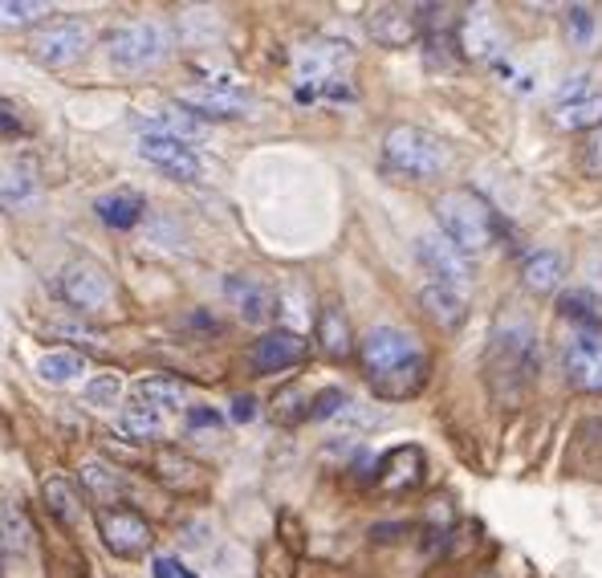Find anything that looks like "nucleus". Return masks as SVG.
I'll use <instances>...</instances> for the list:
<instances>
[{"label": "nucleus", "mask_w": 602, "mask_h": 578, "mask_svg": "<svg viewBox=\"0 0 602 578\" xmlns=\"http://www.w3.org/2000/svg\"><path fill=\"white\" fill-rule=\"evenodd\" d=\"M359 363L366 371V383L379 400L387 404H403V400H415L419 391L428 388V371L431 359L428 350L419 347V338L412 330H399V326H375L362 335L359 347Z\"/></svg>", "instance_id": "nucleus-1"}, {"label": "nucleus", "mask_w": 602, "mask_h": 578, "mask_svg": "<svg viewBox=\"0 0 602 578\" xmlns=\"http://www.w3.org/2000/svg\"><path fill=\"white\" fill-rule=\"evenodd\" d=\"M350 69H354V54L347 41L335 37H314L294 54V78L297 98L302 102H350L354 86H350Z\"/></svg>", "instance_id": "nucleus-2"}, {"label": "nucleus", "mask_w": 602, "mask_h": 578, "mask_svg": "<svg viewBox=\"0 0 602 578\" xmlns=\"http://www.w3.org/2000/svg\"><path fill=\"white\" fill-rule=\"evenodd\" d=\"M537 367H541V359H537L534 330L525 323L496 326L493 342H489V363H484V371H489V388H493V395L501 404H517L525 391L534 388Z\"/></svg>", "instance_id": "nucleus-3"}, {"label": "nucleus", "mask_w": 602, "mask_h": 578, "mask_svg": "<svg viewBox=\"0 0 602 578\" xmlns=\"http://www.w3.org/2000/svg\"><path fill=\"white\" fill-rule=\"evenodd\" d=\"M436 220L440 232L460 249L464 257L489 253L501 241V220H496L493 204L472 188H448L436 200Z\"/></svg>", "instance_id": "nucleus-4"}, {"label": "nucleus", "mask_w": 602, "mask_h": 578, "mask_svg": "<svg viewBox=\"0 0 602 578\" xmlns=\"http://www.w3.org/2000/svg\"><path fill=\"white\" fill-rule=\"evenodd\" d=\"M383 163L403 179H440L452 167V151L440 135L412 127V122H399L383 139Z\"/></svg>", "instance_id": "nucleus-5"}, {"label": "nucleus", "mask_w": 602, "mask_h": 578, "mask_svg": "<svg viewBox=\"0 0 602 578\" xmlns=\"http://www.w3.org/2000/svg\"><path fill=\"white\" fill-rule=\"evenodd\" d=\"M172 54V33L160 21H127L107 37V57L114 74L122 78H139L160 69Z\"/></svg>", "instance_id": "nucleus-6"}, {"label": "nucleus", "mask_w": 602, "mask_h": 578, "mask_svg": "<svg viewBox=\"0 0 602 578\" xmlns=\"http://www.w3.org/2000/svg\"><path fill=\"white\" fill-rule=\"evenodd\" d=\"M90 45H95V33H90L86 21H78V17H57V21H45V25L33 29L29 57L45 69H69L90 54Z\"/></svg>", "instance_id": "nucleus-7"}, {"label": "nucleus", "mask_w": 602, "mask_h": 578, "mask_svg": "<svg viewBox=\"0 0 602 578\" xmlns=\"http://www.w3.org/2000/svg\"><path fill=\"white\" fill-rule=\"evenodd\" d=\"M57 294H62L66 306L81 309V314H98V309H107L114 302V282L98 261L78 257L57 273Z\"/></svg>", "instance_id": "nucleus-8"}, {"label": "nucleus", "mask_w": 602, "mask_h": 578, "mask_svg": "<svg viewBox=\"0 0 602 578\" xmlns=\"http://www.w3.org/2000/svg\"><path fill=\"white\" fill-rule=\"evenodd\" d=\"M415 261L424 265V273L431 277V285H448V290H469L472 285V257H464L440 229L424 232L415 241Z\"/></svg>", "instance_id": "nucleus-9"}, {"label": "nucleus", "mask_w": 602, "mask_h": 578, "mask_svg": "<svg viewBox=\"0 0 602 578\" xmlns=\"http://www.w3.org/2000/svg\"><path fill=\"white\" fill-rule=\"evenodd\" d=\"M98 534H102V546H107L114 558H143L151 550V534L147 517L131 505H107V510H98Z\"/></svg>", "instance_id": "nucleus-10"}, {"label": "nucleus", "mask_w": 602, "mask_h": 578, "mask_svg": "<svg viewBox=\"0 0 602 578\" xmlns=\"http://www.w3.org/2000/svg\"><path fill=\"white\" fill-rule=\"evenodd\" d=\"M139 160H147L155 172H163L167 179H175V184H196L204 175L200 151L172 135H151V131H143V135H139Z\"/></svg>", "instance_id": "nucleus-11"}, {"label": "nucleus", "mask_w": 602, "mask_h": 578, "mask_svg": "<svg viewBox=\"0 0 602 578\" xmlns=\"http://www.w3.org/2000/svg\"><path fill=\"white\" fill-rule=\"evenodd\" d=\"M179 107L191 110L200 122L208 119H249V110H253V98L237 90L232 81H204L196 90H184L179 95Z\"/></svg>", "instance_id": "nucleus-12"}, {"label": "nucleus", "mask_w": 602, "mask_h": 578, "mask_svg": "<svg viewBox=\"0 0 602 578\" xmlns=\"http://www.w3.org/2000/svg\"><path fill=\"white\" fill-rule=\"evenodd\" d=\"M566 383L582 395H602V330H578L562 355Z\"/></svg>", "instance_id": "nucleus-13"}, {"label": "nucleus", "mask_w": 602, "mask_h": 578, "mask_svg": "<svg viewBox=\"0 0 602 578\" xmlns=\"http://www.w3.org/2000/svg\"><path fill=\"white\" fill-rule=\"evenodd\" d=\"M309 342L297 330H269L253 342L249 350V363H253L256 375H282V371H294V367L306 363Z\"/></svg>", "instance_id": "nucleus-14"}, {"label": "nucleus", "mask_w": 602, "mask_h": 578, "mask_svg": "<svg viewBox=\"0 0 602 578\" xmlns=\"http://www.w3.org/2000/svg\"><path fill=\"white\" fill-rule=\"evenodd\" d=\"M456 50L469 57V62H493V57H501V50H505V37H501V25H496V17L484 9V4H477V9H469V13L456 21Z\"/></svg>", "instance_id": "nucleus-15"}, {"label": "nucleus", "mask_w": 602, "mask_h": 578, "mask_svg": "<svg viewBox=\"0 0 602 578\" xmlns=\"http://www.w3.org/2000/svg\"><path fill=\"white\" fill-rule=\"evenodd\" d=\"M366 33L383 45V50H407L424 37L419 29V4H379L366 13Z\"/></svg>", "instance_id": "nucleus-16"}, {"label": "nucleus", "mask_w": 602, "mask_h": 578, "mask_svg": "<svg viewBox=\"0 0 602 578\" xmlns=\"http://www.w3.org/2000/svg\"><path fill=\"white\" fill-rule=\"evenodd\" d=\"M424 472H428L424 448L419 444H399L375 465V484L383 493H412V489L424 484Z\"/></svg>", "instance_id": "nucleus-17"}, {"label": "nucleus", "mask_w": 602, "mask_h": 578, "mask_svg": "<svg viewBox=\"0 0 602 578\" xmlns=\"http://www.w3.org/2000/svg\"><path fill=\"white\" fill-rule=\"evenodd\" d=\"M225 297L232 302V309L241 314V323L265 326L277 314V297L265 282L256 277H225Z\"/></svg>", "instance_id": "nucleus-18"}, {"label": "nucleus", "mask_w": 602, "mask_h": 578, "mask_svg": "<svg viewBox=\"0 0 602 578\" xmlns=\"http://www.w3.org/2000/svg\"><path fill=\"white\" fill-rule=\"evenodd\" d=\"M41 192V179H37V167L25 160L9 163L0 167V208L4 212H25L29 204L37 200Z\"/></svg>", "instance_id": "nucleus-19"}, {"label": "nucleus", "mask_w": 602, "mask_h": 578, "mask_svg": "<svg viewBox=\"0 0 602 578\" xmlns=\"http://www.w3.org/2000/svg\"><path fill=\"white\" fill-rule=\"evenodd\" d=\"M95 212H98V220H102L107 229L131 232V229H139V220H143V212H147V200H143L139 192H131V188H119V192L98 196Z\"/></svg>", "instance_id": "nucleus-20"}, {"label": "nucleus", "mask_w": 602, "mask_h": 578, "mask_svg": "<svg viewBox=\"0 0 602 578\" xmlns=\"http://www.w3.org/2000/svg\"><path fill=\"white\" fill-rule=\"evenodd\" d=\"M419 306H424V314L440 330H456V326H464V318H469V297L460 294V290H448V285H424L419 290Z\"/></svg>", "instance_id": "nucleus-21"}, {"label": "nucleus", "mask_w": 602, "mask_h": 578, "mask_svg": "<svg viewBox=\"0 0 602 578\" xmlns=\"http://www.w3.org/2000/svg\"><path fill=\"white\" fill-rule=\"evenodd\" d=\"M78 484H81V493L90 501H98L102 510H107V505H119L122 493H127V477H122L119 469H110L107 460H86L78 469Z\"/></svg>", "instance_id": "nucleus-22"}, {"label": "nucleus", "mask_w": 602, "mask_h": 578, "mask_svg": "<svg viewBox=\"0 0 602 578\" xmlns=\"http://www.w3.org/2000/svg\"><path fill=\"white\" fill-rule=\"evenodd\" d=\"M522 282L529 294H554L566 282V257L554 249H534L522 261Z\"/></svg>", "instance_id": "nucleus-23"}, {"label": "nucleus", "mask_w": 602, "mask_h": 578, "mask_svg": "<svg viewBox=\"0 0 602 578\" xmlns=\"http://www.w3.org/2000/svg\"><path fill=\"white\" fill-rule=\"evenodd\" d=\"M143 131H151V135H172V139H184V143H191V139L204 135V122L191 114V110H184L179 102H167V107H160L155 114H143Z\"/></svg>", "instance_id": "nucleus-24"}, {"label": "nucleus", "mask_w": 602, "mask_h": 578, "mask_svg": "<svg viewBox=\"0 0 602 578\" xmlns=\"http://www.w3.org/2000/svg\"><path fill=\"white\" fill-rule=\"evenodd\" d=\"M318 347H321V355L335 359V363H342V359L354 355V335H350L347 314L338 306H326L318 314Z\"/></svg>", "instance_id": "nucleus-25"}, {"label": "nucleus", "mask_w": 602, "mask_h": 578, "mask_svg": "<svg viewBox=\"0 0 602 578\" xmlns=\"http://www.w3.org/2000/svg\"><path fill=\"white\" fill-rule=\"evenodd\" d=\"M131 400L151 407V412H160V416H167V412H179V407H184V383H175V379L167 375H147L131 388Z\"/></svg>", "instance_id": "nucleus-26"}, {"label": "nucleus", "mask_w": 602, "mask_h": 578, "mask_svg": "<svg viewBox=\"0 0 602 578\" xmlns=\"http://www.w3.org/2000/svg\"><path fill=\"white\" fill-rule=\"evenodd\" d=\"M81 375H86V359H81L78 350L62 347L37 359V379L50 383V388H69V383H78Z\"/></svg>", "instance_id": "nucleus-27"}, {"label": "nucleus", "mask_w": 602, "mask_h": 578, "mask_svg": "<svg viewBox=\"0 0 602 578\" xmlns=\"http://www.w3.org/2000/svg\"><path fill=\"white\" fill-rule=\"evenodd\" d=\"M155 469H160V481L167 489H175V493H191L204 481L200 465L191 457H184V452H175V448H163L160 457H155Z\"/></svg>", "instance_id": "nucleus-28"}, {"label": "nucleus", "mask_w": 602, "mask_h": 578, "mask_svg": "<svg viewBox=\"0 0 602 578\" xmlns=\"http://www.w3.org/2000/svg\"><path fill=\"white\" fill-rule=\"evenodd\" d=\"M0 546L13 554L33 550V522H29V513L13 498L0 501Z\"/></svg>", "instance_id": "nucleus-29"}, {"label": "nucleus", "mask_w": 602, "mask_h": 578, "mask_svg": "<svg viewBox=\"0 0 602 578\" xmlns=\"http://www.w3.org/2000/svg\"><path fill=\"white\" fill-rule=\"evenodd\" d=\"M45 505H50V513H54L57 522L74 525L81 517V498L78 489H74V481H66V477H45Z\"/></svg>", "instance_id": "nucleus-30"}, {"label": "nucleus", "mask_w": 602, "mask_h": 578, "mask_svg": "<svg viewBox=\"0 0 602 578\" xmlns=\"http://www.w3.org/2000/svg\"><path fill=\"white\" fill-rule=\"evenodd\" d=\"M160 428H163V416H160V412H151V407H143V404H131L119 416V432L127 436V440L147 444V440H155V436H160Z\"/></svg>", "instance_id": "nucleus-31"}, {"label": "nucleus", "mask_w": 602, "mask_h": 578, "mask_svg": "<svg viewBox=\"0 0 602 578\" xmlns=\"http://www.w3.org/2000/svg\"><path fill=\"white\" fill-rule=\"evenodd\" d=\"M269 416L285 424V428H294L302 419H309V395L302 388H285L273 395V404H269Z\"/></svg>", "instance_id": "nucleus-32"}, {"label": "nucleus", "mask_w": 602, "mask_h": 578, "mask_svg": "<svg viewBox=\"0 0 602 578\" xmlns=\"http://www.w3.org/2000/svg\"><path fill=\"white\" fill-rule=\"evenodd\" d=\"M554 122L562 127V131H582L590 122H602V98L590 95L582 102H566V107L554 110Z\"/></svg>", "instance_id": "nucleus-33"}, {"label": "nucleus", "mask_w": 602, "mask_h": 578, "mask_svg": "<svg viewBox=\"0 0 602 578\" xmlns=\"http://www.w3.org/2000/svg\"><path fill=\"white\" fill-rule=\"evenodd\" d=\"M558 314H562L566 323H574L578 330H599L602 326L599 309H594L590 294H578V290H570V294L558 297Z\"/></svg>", "instance_id": "nucleus-34"}, {"label": "nucleus", "mask_w": 602, "mask_h": 578, "mask_svg": "<svg viewBox=\"0 0 602 578\" xmlns=\"http://www.w3.org/2000/svg\"><path fill=\"white\" fill-rule=\"evenodd\" d=\"M45 4L37 0H0V29H21V25H37Z\"/></svg>", "instance_id": "nucleus-35"}, {"label": "nucleus", "mask_w": 602, "mask_h": 578, "mask_svg": "<svg viewBox=\"0 0 602 578\" xmlns=\"http://www.w3.org/2000/svg\"><path fill=\"white\" fill-rule=\"evenodd\" d=\"M119 395H122V383L119 375H110V371H102V375H95L86 383V404L110 407V404H119Z\"/></svg>", "instance_id": "nucleus-36"}, {"label": "nucleus", "mask_w": 602, "mask_h": 578, "mask_svg": "<svg viewBox=\"0 0 602 578\" xmlns=\"http://www.w3.org/2000/svg\"><path fill=\"white\" fill-rule=\"evenodd\" d=\"M347 404H350L347 391L326 388V391H318V395L309 400V419H338V412H342Z\"/></svg>", "instance_id": "nucleus-37"}, {"label": "nucleus", "mask_w": 602, "mask_h": 578, "mask_svg": "<svg viewBox=\"0 0 602 578\" xmlns=\"http://www.w3.org/2000/svg\"><path fill=\"white\" fill-rule=\"evenodd\" d=\"M566 33H570V41H578V45H587L590 41V33H594V17H590L587 4L566 9Z\"/></svg>", "instance_id": "nucleus-38"}, {"label": "nucleus", "mask_w": 602, "mask_h": 578, "mask_svg": "<svg viewBox=\"0 0 602 578\" xmlns=\"http://www.w3.org/2000/svg\"><path fill=\"white\" fill-rule=\"evenodd\" d=\"M594 90H590V74H574V78H566V86L558 90V107H566V102H582V98H590Z\"/></svg>", "instance_id": "nucleus-39"}, {"label": "nucleus", "mask_w": 602, "mask_h": 578, "mask_svg": "<svg viewBox=\"0 0 602 578\" xmlns=\"http://www.w3.org/2000/svg\"><path fill=\"white\" fill-rule=\"evenodd\" d=\"M220 424H225V419L216 416V412H212L208 404L191 407V412H188V428H191V432H200V428H220Z\"/></svg>", "instance_id": "nucleus-40"}, {"label": "nucleus", "mask_w": 602, "mask_h": 578, "mask_svg": "<svg viewBox=\"0 0 602 578\" xmlns=\"http://www.w3.org/2000/svg\"><path fill=\"white\" fill-rule=\"evenodd\" d=\"M587 172L602 175V122L594 127V135H590V143H587Z\"/></svg>", "instance_id": "nucleus-41"}, {"label": "nucleus", "mask_w": 602, "mask_h": 578, "mask_svg": "<svg viewBox=\"0 0 602 578\" xmlns=\"http://www.w3.org/2000/svg\"><path fill=\"white\" fill-rule=\"evenodd\" d=\"M151 570H155V578H196L191 570H184V566L175 563V558H167V554H160V558L151 563Z\"/></svg>", "instance_id": "nucleus-42"}, {"label": "nucleus", "mask_w": 602, "mask_h": 578, "mask_svg": "<svg viewBox=\"0 0 602 578\" xmlns=\"http://www.w3.org/2000/svg\"><path fill=\"white\" fill-rule=\"evenodd\" d=\"M21 131V114L9 98H0V135H17Z\"/></svg>", "instance_id": "nucleus-43"}, {"label": "nucleus", "mask_w": 602, "mask_h": 578, "mask_svg": "<svg viewBox=\"0 0 602 578\" xmlns=\"http://www.w3.org/2000/svg\"><path fill=\"white\" fill-rule=\"evenodd\" d=\"M253 416H256V404L249 400V395H241V400H232V419H237V424H249Z\"/></svg>", "instance_id": "nucleus-44"}]
</instances>
